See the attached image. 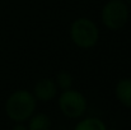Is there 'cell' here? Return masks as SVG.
<instances>
[{"label":"cell","mask_w":131,"mask_h":130,"mask_svg":"<svg viewBox=\"0 0 131 130\" xmlns=\"http://www.w3.org/2000/svg\"><path fill=\"white\" fill-rule=\"evenodd\" d=\"M36 110V98L28 91H17L9 96L5 103V112L8 117L15 123L27 121Z\"/></svg>","instance_id":"cell-1"},{"label":"cell","mask_w":131,"mask_h":130,"mask_svg":"<svg viewBox=\"0 0 131 130\" xmlns=\"http://www.w3.org/2000/svg\"><path fill=\"white\" fill-rule=\"evenodd\" d=\"M70 36L77 46L82 48H89L97 43L99 33L97 26L90 19L79 18L73 23L70 28Z\"/></svg>","instance_id":"cell-2"},{"label":"cell","mask_w":131,"mask_h":130,"mask_svg":"<svg viewBox=\"0 0 131 130\" xmlns=\"http://www.w3.org/2000/svg\"><path fill=\"white\" fill-rule=\"evenodd\" d=\"M87 99L85 97L78 92L66 89L59 97V107L64 116L68 119H80L87 111Z\"/></svg>","instance_id":"cell-3"},{"label":"cell","mask_w":131,"mask_h":130,"mask_svg":"<svg viewBox=\"0 0 131 130\" xmlns=\"http://www.w3.org/2000/svg\"><path fill=\"white\" fill-rule=\"evenodd\" d=\"M127 19L129 9L122 0H110L102 10V21L104 26L112 31L121 29Z\"/></svg>","instance_id":"cell-4"},{"label":"cell","mask_w":131,"mask_h":130,"mask_svg":"<svg viewBox=\"0 0 131 130\" xmlns=\"http://www.w3.org/2000/svg\"><path fill=\"white\" fill-rule=\"evenodd\" d=\"M57 94V86L55 81L52 79H41L36 83L33 96L36 99L42 101V102H48L53 99Z\"/></svg>","instance_id":"cell-5"},{"label":"cell","mask_w":131,"mask_h":130,"mask_svg":"<svg viewBox=\"0 0 131 130\" xmlns=\"http://www.w3.org/2000/svg\"><path fill=\"white\" fill-rule=\"evenodd\" d=\"M116 98L127 108H131V79H122L117 83L116 89Z\"/></svg>","instance_id":"cell-6"},{"label":"cell","mask_w":131,"mask_h":130,"mask_svg":"<svg viewBox=\"0 0 131 130\" xmlns=\"http://www.w3.org/2000/svg\"><path fill=\"white\" fill-rule=\"evenodd\" d=\"M28 120V130H51V119L46 114H33Z\"/></svg>","instance_id":"cell-7"},{"label":"cell","mask_w":131,"mask_h":130,"mask_svg":"<svg viewBox=\"0 0 131 130\" xmlns=\"http://www.w3.org/2000/svg\"><path fill=\"white\" fill-rule=\"evenodd\" d=\"M74 130H107V126L98 117H85L75 125Z\"/></svg>","instance_id":"cell-8"},{"label":"cell","mask_w":131,"mask_h":130,"mask_svg":"<svg viewBox=\"0 0 131 130\" xmlns=\"http://www.w3.org/2000/svg\"><path fill=\"white\" fill-rule=\"evenodd\" d=\"M56 86L59 88H61L62 91H66V89H70L71 84H73V77L70 73H68L66 70H61L57 73L56 75Z\"/></svg>","instance_id":"cell-9"},{"label":"cell","mask_w":131,"mask_h":130,"mask_svg":"<svg viewBox=\"0 0 131 130\" xmlns=\"http://www.w3.org/2000/svg\"><path fill=\"white\" fill-rule=\"evenodd\" d=\"M12 130H28V128H27L23 123H17V124L13 126Z\"/></svg>","instance_id":"cell-10"},{"label":"cell","mask_w":131,"mask_h":130,"mask_svg":"<svg viewBox=\"0 0 131 130\" xmlns=\"http://www.w3.org/2000/svg\"><path fill=\"white\" fill-rule=\"evenodd\" d=\"M126 1H127V3H130V4H131V0H126Z\"/></svg>","instance_id":"cell-11"}]
</instances>
